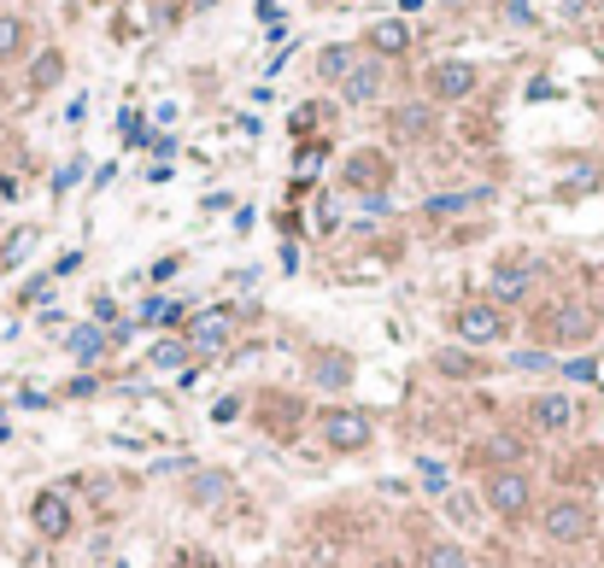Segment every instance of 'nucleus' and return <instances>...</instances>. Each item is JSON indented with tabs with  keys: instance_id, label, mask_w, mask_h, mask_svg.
Segmentation results:
<instances>
[{
	"instance_id": "nucleus-14",
	"label": "nucleus",
	"mask_w": 604,
	"mask_h": 568,
	"mask_svg": "<svg viewBox=\"0 0 604 568\" xmlns=\"http://www.w3.org/2000/svg\"><path fill=\"white\" fill-rule=\"evenodd\" d=\"M394 129H399V135H411V141H423L428 129H435V106H399Z\"/></svg>"
},
{
	"instance_id": "nucleus-1",
	"label": "nucleus",
	"mask_w": 604,
	"mask_h": 568,
	"mask_svg": "<svg viewBox=\"0 0 604 568\" xmlns=\"http://www.w3.org/2000/svg\"><path fill=\"white\" fill-rule=\"evenodd\" d=\"M452 328H458L464 346H499L511 334V317L499 311V305H487V299H464L452 311Z\"/></svg>"
},
{
	"instance_id": "nucleus-13",
	"label": "nucleus",
	"mask_w": 604,
	"mask_h": 568,
	"mask_svg": "<svg viewBox=\"0 0 604 568\" xmlns=\"http://www.w3.org/2000/svg\"><path fill=\"white\" fill-rule=\"evenodd\" d=\"M311 370H318V387H329V392H340V387L352 382V358L335 352V346H323V352L311 358Z\"/></svg>"
},
{
	"instance_id": "nucleus-24",
	"label": "nucleus",
	"mask_w": 604,
	"mask_h": 568,
	"mask_svg": "<svg viewBox=\"0 0 604 568\" xmlns=\"http://www.w3.org/2000/svg\"><path fill=\"white\" fill-rule=\"evenodd\" d=\"M241 416V399H218L211 404V422H235Z\"/></svg>"
},
{
	"instance_id": "nucleus-25",
	"label": "nucleus",
	"mask_w": 604,
	"mask_h": 568,
	"mask_svg": "<svg viewBox=\"0 0 604 568\" xmlns=\"http://www.w3.org/2000/svg\"><path fill=\"white\" fill-rule=\"evenodd\" d=\"M124 135H129V141H147V124H141V118H129V112H124Z\"/></svg>"
},
{
	"instance_id": "nucleus-6",
	"label": "nucleus",
	"mask_w": 604,
	"mask_h": 568,
	"mask_svg": "<svg viewBox=\"0 0 604 568\" xmlns=\"http://www.w3.org/2000/svg\"><path fill=\"white\" fill-rule=\"evenodd\" d=\"M30 528H36L41 539H65L70 528H77V516H70V499H65V492H36Z\"/></svg>"
},
{
	"instance_id": "nucleus-16",
	"label": "nucleus",
	"mask_w": 604,
	"mask_h": 568,
	"mask_svg": "<svg viewBox=\"0 0 604 568\" xmlns=\"http://www.w3.org/2000/svg\"><path fill=\"white\" fill-rule=\"evenodd\" d=\"M24 41H30V30H24L18 12H0V60H18Z\"/></svg>"
},
{
	"instance_id": "nucleus-4",
	"label": "nucleus",
	"mask_w": 604,
	"mask_h": 568,
	"mask_svg": "<svg viewBox=\"0 0 604 568\" xmlns=\"http://www.w3.org/2000/svg\"><path fill=\"white\" fill-rule=\"evenodd\" d=\"M487 509L505 516V521L528 516V509H535V487H528V475L523 469H493V475H487Z\"/></svg>"
},
{
	"instance_id": "nucleus-8",
	"label": "nucleus",
	"mask_w": 604,
	"mask_h": 568,
	"mask_svg": "<svg viewBox=\"0 0 604 568\" xmlns=\"http://www.w3.org/2000/svg\"><path fill=\"white\" fill-rule=\"evenodd\" d=\"M340 94L352 100V106H364V100L382 94V60H358L347 77H340Z\"/></svg>"
},
{
	"instance_id": "nucleus-18",
	"label": "nucleus",
	"mask_w": 604,
	"mask_h": 568,
	"mask_svg": "<svg viewBox=\"0 0 604 568\" xmlns=\"http://www.w3.org/2000/svg\"><path fill=\"white\" fill-rule=\"evenodd\" d=\"M423 568H470L464 545H452V539H435V545L423 551Z\"/></svg>"
},
{
	"instance_id": "nucleus-17",
	"label": "nucleus",
	"mask_w": 604,
	"mask_h": 568,
	"mask_svg": "<svg viewBox=\"0 0 604 568\" xmlns=\"http://www.w3.org/2000/svg\"><path fill=\"white\" fill-rule=\"evenodd\" d=\"M65 346H70V352H77L82 363H94L100 352H106V334H100L94 323H82V328H70V340H65Z\"/></svg>"
},
{
	"instance_id": "nucleus-28",
	"label": "nucleus",
	"mask_w": 604,
	"mask_h": 568,
	"mask_svg": "<svg viewBox=\"0 0 604 568\" xmlns=\"http://www.w3.org/2000/svg\"><path fill=\"white\" fill-rule=\"evenodd\" d=\"M329 7H340V0H329Z\"/></svg>"
},
{
	"instance_id": "nucleus-10",
	"label": "nucleus",
	"mask_w": 604,
	"mask_h": 568,
	"mask_svg": "<svg viewBox=\"0 0 604 568\" xmlns=\"http://www.w3.org/2000/svg\"><path fill=\"white\" fill-rule=\"evenodd\" d=\"M370 53H376V60H394V53H406L411 48V24L406 18H382V24H370Z\"/></svg>"
},
{
	"instance_id": "nucleus-26",
	"label": "nucleus",
	"mask_w": 604,
	"mask_h": 568,
	"mask_svg": "<svg viewBox=\"0 0 604 568\" xmlns=\"http://www.w3.org/2000/svg\"><path fill=\"white\" fill-rule=\"evenodd\" d=\"M511 18H516V24H528V18H535V12H528V0H511Z\"/></svg>"
},
{
	"instance_id": "nucleus-2",
	"label": "nucleus",
	"mask_w": 604,
	"mask_h": 568,
	"mask_svg": "<svg viewBox=\"0 0 604 568\" xmlns=\"http://www.w3.org/2000/svg\"><path fill=\"white\" fill-rule=\"evenodd\" d=\"M593 504L587 499H557L552 509L540 516V533L552 539V545H581V539H593Z\"/></svg>"
},
{
	"instance_id": "nucleus-23",
	"label": "nucleus",
	"mask_w": 604,
	"mask_h": 568,
	"mask_svg": "<svg viewBox=\"0 0 604 568\" xmlns=\"http://www.w3.org/2000/svg\"><path fill=\"white\" fill-rule=\"evenodd\" d=\"M564 375H569V382H599V363L593 358H569Z\"/></svg>"
},
{
	"instance_id": "nucleus-7",
	"label": "nucleus",
	"mask_w": 604,
	"mask_h": 568,
	"mask_svg": "<svg viewBox=\"0 0 604 568\" xmlns=\"http://www.w3.org/2000/svg\"><path fill=\"white\" fill-rule=\"evenodd\" d=\"M428 94L435 100H470L476 94V65L470 60H440L428 70Z\"/></svg>"
},
{
	"instance_id": "nucleus-5",
	"label": "nucleus",
	"mask_w": 604,
	"mask_h": 568,
	"mask_svg": "<svg viewBox=\"0 0 604 568\" xmlns=\"http://www.w3.org/2000/svg\"><path fill=\"white\" fill-rule=\"evenodd\" d=\"M318 428H323L329 451H364V446H370V434H376L364 411H329Z\"/></svg>"
},
{
	"instance_id": "nucleus-15",
	"label": "nucleus",
	"mask_w": 604,
	"mask_h": 568,
	"mask_svg": "<svg viewBox=\"0 0 604 568\" xmlns=\"http://www.w3.org/2000/svg\"><path fill=\"white\" fill-rule=\"evenodd\" d=\"M352 65H358V53L347 48V41H335V48H323V53H318V77H329V82H340Z\"/></svg>"
},
{
	"instance_id": "nucleus-19",
	"label": "nucleus",
	"mask_w": 604,
	"mask_h": 568,
	"mask_svg": "<svg viewBox=\"0 0 604 568\" xmlns=\"http://www.w3.org/2000/svg\"><path fill=\"white\" fill-rule=\"evenodd\" d=\"M60 77H65V53H41L36 70H30V89H53Z\"/></svg>"
},
{
	"instance_id": "nucleus-20",
	"label": "nucleus",
	"mask_w": 604,
	"mask_h": 568,
	"mask_svg": "<svg viewBox=\"0 0 604 568\" xmlns=\"http://www.w3.org/2000/svg\"><path fill=\"white\" fill-rule=\"evenodd\" d=\"M189 363V340H159L153 346V370H182Z\"/></svg>"
},
{
	"instance_id": "nucleus-21",
	"label": "nucleus",
	"mask_w": 604,
	"mask_h": 568,
	"mask_svg": "<svg viewBox=\"0 0 604 568\" xmlns=\"http://www.w3.org/2000/svg\"><path fill=\"white\" fill-rule=\"evenodd\" d=\"M223 492H229V480H223V475H200V480H194V499H200V504H218Z\"/></svg>"
},
{
	"instance_id": "nucleus-3",
	"label": "nucleus",
	"mask_w": 604,
	"mask_h": 568,
	"mask_svg": "<svg viewBox=\"0 0 604 568\" xmlns=\"http://www.w3.org/2000/svg\"><path fill=\"white\" fill-rule=\"evenodd\" d=\"M599 334V317L587 311V305H557L552 317H545V346H552V352H575V346H587Z\"/></svg>"
},
{
	"instance_id": "nucleus-22",
	"label": "nucleus",
	"mask_w": 604,
	"mask_h": 568,
	"mask_svg": "<svg viewBox=\"0 0 604 568\" xmlns=\"http://www.w3.org/2000/svg\"><path fill=\"white\" fill-rule=\"evenodd\" d=\"M435 363H440L446 375H464V382H470V375H481V363H476V358H458V352H440Z\"/></svg>"
},
{
	"instance_id": "nucleus-9",
	"label": "nucleus",
	"mask_w": 604,
	"mask_h": 568,
	"mask_svg": "<svg viewBox=\"0 0 604 568\" xmlns=\"http://www.w3.org/2000/svg\"><path fill=\"white\" fill-rule=\"evenodd\" d=\"M229 346V311H206L200 323H189V352H223Z\"/></svg>"
},
{
	"instance_id": "nucleus-27",
	"label": "nucleus",
	"mask_w": 604,
	"mask_h": 568,
	"mask_svg": "<svg viewBox=\"0 0 604 568\" xmlns=\"http://www.w3.org/2000/svg\"><path fill=\"white\" fill-rule=\"evenodd\" d=\"M370 568H406V563H399V557H376V563H370Z\"/></svg>"
},
{
	"instance_id": "nucleus-12",
	"label": "nucleus",
	"mask_w": 604,
	"mask_h": 568,
	"mask_svg": "<svg viewBox=\"0 0 604 568\" xmlns=\"http://www.w3.org/2000/svg\"><path fill=\"white\" fill-rule=\"evenodd\" d=\"M528 287H535V275H528V270H493V282H487V305L505 311V305H516L528 294Z\"/></svg>"
},
{
	"instance_id": "nucleus-11",
	"label": "nucleus",
	"mask_w": 604,
	"mask_h": 568,
	"mask_svg": "<svg viewBox=\"0 0 604 568\" xmlns=\"http://www.w3.org/2000/svg\"><path fill=\"white\" fill-rule=\"evenodd\" d=\"M528 411H535V428H545V434H564L569 422H575V404H569V392H540V399L528 404Z\"/></svg>"
}]
</instances>
